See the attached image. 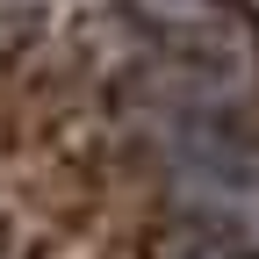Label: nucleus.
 <instances>
[{
	"mask_svg": "<svg viewBox=\"0 0 259 259\" xmlns=\"http://www.w3.org/2000/svg\"><path fill=\"white\" fill-rule=\"evenodd\" d=\"M173 187L187 194V209L216 223L223 245L259 252V144L231 115L180 108L173 115Z\"/></svg>",
	"mask_w": 259,
	"mask_h": 259,
	"instance_id": "nucleus-1",
	"label": "nucleus"
},
{
	"mask_svg": "<svg viewBox=\"0 0 259 259\" xmlns=\"http://www.w3.org/2000/svg\"><path fill=\"white\" fill-rule=\"evenodd\" d=\"M130 15L151 29V44H166L202 72L231 87L259 79V22L245 0H130Z\"/></svg>",
	"mask_w": 259,
	"mask_h": 259,
	"instance_id": "nucleus-2",
	"label": "nucleus"
},
{
	"mask_svg": "<svg viewBox=\"0 0 259 259\" xmlns=\"http://www.w3.org/2000/svg\"><path fill=\"white\" fill-rule=\"evenodd\" d=\"M202 259H259V252H238V245H209Z\"/></svg>",
	"mask_w": 259,
	"mask_h": 259,
	"instance_id": "nucleus-3",
	"label": "nucleus"
}]
</instances>
